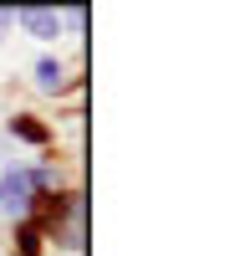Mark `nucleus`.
Wrapping results in <instances>:
<instances>
[{"instance_id":"1","label":"nucleus","mask_w":240,"mask_h":256,"mask_svg":"<svg viewBox=\"0 0 240 256\" xmlns=\"http://www.w3.org/2000/svg\"><path fill=\"white\" fill-rule=\"evenodd\" d=\"M36 184H41V174H31V169H15V174H5V180H0V210H5V216H26Z\"/></svg>"},{"instance_id":"2","label":"nucleus","mask_w":240,"mask_h":256,"mask_svg":"<svg viewBox=\"0 0 240 256\" xmlns=\"http://www.w3.org/2000/svg\"><path fill=\"white\" fill-rule=\"evenodd\" d=\"M20 26H26L31 36H41V41H46V36H56L61 16H56V10H20Z\"/></svg>"},{"instance_id":"3","label":"nucleus","mask_w":240,"mask_h":256,"mask_svg":"<svg viewBox=\"0 0 240 256\" xmlns=\"http://www.w3.org/2000/svg\"><path fill=\"white\" fill-rule=\"evenodd\" d=\"M36 82H41V88H61V67H56V62H41V67H36Z\"/></svg>"},{"instance_id":"4","label":"nucleus","mask_w":240,"mask_h":256,"mask_svg":"<svg viewBox=\"0 0 240 256\" xmlns=\"http://www.w3.org/2000/svg\"><path fill=\"white\" fill-rule=\"evenodd\" d=\"M10 20H15V16H10V10H0V31H5V26H10Z\"/></svg>"}]
</instances>
